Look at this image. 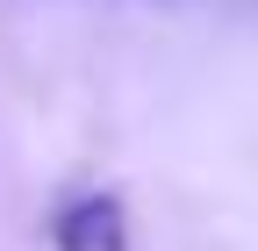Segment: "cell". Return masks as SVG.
Returning a JSON list of instances; mask_svg holds the SVG:
<instances>
[{
  "instance_id": "cell-1",
  "label": "cell",
  "mask_w": 258,
  "mask_h": 251,
  "mask_svg": "<svg viewBox=\"0 0 258 251\" xmlns=\"http://www.w3.org/2000/svg\"><path fill=\"white\" fill-rule=\"evenodd\" d=\"M50 244L57 251H129L122 237V201L115 194H86L72 208H57L50 215Z\"/></svg>"
}]
</instances>
